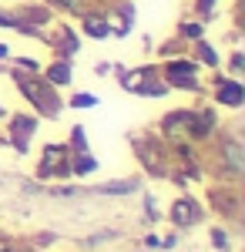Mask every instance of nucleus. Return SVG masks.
Here are the masks:
<instances>
[{
  "label": "nucleus",
  "instance_id": "nucleus-1",
  "mask_svg": "<svg viewBox=\"0 0 245 252\" xmlns=\"http://www.w3.org/2000/svg\"><path fill=\"white\" fill-rule=\"evenodd\" d=\"M20 88H24V94H27V97H34V101H37V108L44 111V115H57V111H61V101H57V97L51 94L40 81L20 78Z\"/></svg>",
  "mask_w": 245,
  "mask_h": 252
},
{
  "label": "nucleus",
  "instance_id": "nucleus-2",
  "mask_svg": "<svg viewBox=\"0 0 245 252\" xmlns=\"http://www.w3.org/2000/svg\"><path fill=\"white\" fill-rule=\"evenodd\" d=\"M242 97H245V91H242V84H239V81H222V84H218V101H222V104L239 108V104H242Z\"/></svg>",
  "mask_w": 245,
  "mask_h": 252
},
{
  "label": "nucleus",
  "instance_id": "nucleus-3",
  "mask_svg": "<svg viewBox=\"0 0 245 252\" xmlns=\"http://www.w3.org/2000/svg\"><path fill=\"white\" fill-rule=\"evenodd\" d=\"M198 205H195V202H185V198H182V202H178V205H175V209H171V219H175V222H178V225H188V222H198Z\"/></svg>",
  "mask_w": 245,
  "mask_h": 252
},
{
  "label": "nucleus",
  "instance_id": "nucleus-4",
  "mask_svg": "<svg viewBox=\"0 0 245 252\" xmlns=\"http://www.w3.org/2000/svg\"><path fill=\"white\" fill-rule=\"evenodd\" d=\"M168 74H171V81H178L182 88H195V67H191V64H171Z\"/></svg>",
  "mask_w": 245,
  "mask_h": 252
},
{
  "label": "nucleus",
  "instance_id": "nucleus-5",
  "mask_svg": "<svg viewBox=\"0 0 245 252\" xmlns=\"http://www.w3.org/2000/svg\"><path fill=\"white\" fill-rule=\"evenodd\" d=\"M84 31H88L91 37H104V34H108V24H104L101 17H88L84 20Z\"/></svg>",
  "mask_w": 245,
  "mask_h": 252
},
{
  "label": "nucleus",
  "instance_id": "nucleus-6",
  "mask_svg": "<svg viewBox=\"0 0 245 252\" xmlns=\"http://www.w3.org/2000/svg\"><path fill=\"white\" fill-rule=\"evenodd\" d=\"M31 131H34V121H31V118H17V121H14V135H17L20 148H24V135H31Z\"/></svg>",
  "mask_w": 245,
  "mask_h": 252
},
{
  "label": "nucleus",
  "instance_id": "nucleus-7",
  "mask_svg": "<svg viewBox=\"0 0 245 252\" xmlns=\"http://www.w3.org/2000/svg\"><path fill=\"white\" fill-rule=\"evenodd\" d=\"M51 81H54V84H67V81H71L67 64H54V67H51Z\"/></svg>",
  "mask_w": 245,
  "mask_h": 252
},
{
  "label": "nucleus",
  "instance_id": "nucleus-8",
  "mask_svg": "<svg viewBox=\"0 0 245 252\" xmlns=\"http://www.w3.org/2000/svg\"><path fill=\"white\" fill-rule=\"evenodd\" d=\"M134 189V182H118V185H101V189H97V192H104V195H124V192H131Z\"/></svg>",
  "mask_w": 245,
  "mask_h": 252
},
{
  "label": "nucleus",
  "instance_id": "nucleus-9",
  "mask_svg": "<svg viewBox=\"0 0 245 252\" xmlns=\"http://www.w3.org/2000/svg\"><path fill=\"white\" fill-rule=\"evenodd\" d=\"M91 104H97L94 94H77L74 97V108H91Z\"/></svg>",
  "mask_w": 245,
  "mask_h": 252
},
{
  "label": "nucleus",
  "instance_id": "nucleus-10",
  "mask_svg": "<svg viewBox=\"0 0 245 252\" xmlns=\"http://www.w3.org/2000/svg\"><path fill=\"white\" fill-rule=\"evenodd\" d=\"M74 168H77V172H94V158H84V155H81Z\"/></svg>",
  "mask_w": 245,
  "mask_h": 252
},
{
  "label": "nucleus",
  "instance_id": "nucleus-11",
  "mask_svg": "<svg viewBox=\"0 0 245 252\" xmlns=\"http://www.w3.org/2000/svg\"><path fill=\"white\" fill-rule=\"evenodd\" d=\"M212 242H215L218 249H225V232H218V229H215V232H212Z\"/></svg>",
  "mask_w": 245,
  "mask_h": 252
},
{
  "label": "nucleus",
  "instance_id": "nucleus-12",
  "mask_svg": "<svg viewBox=\"0 0 245 252\" xmlns=\"http://www.w3.org/2000/svg\"><path fill=\"white\" fill-rule=\"evenodd\" d=\"M74 145H77V148H88V141H84V131H81V128H74Z\"/></svg>",
  "mask_w": 245,
  "mask_h": 252
},
{
  "label": "nucleus",
  "instance_id": "nucleus-13",
  "mask_svg": "<svg viewBox=\"0 0 245 252\" xmlns=\"http://www.w3.org/2000/svg\"><path fill=\"white\" fill-rule=\"evenodd\" d=\"M202 58H205V61H208V64H215V54H212V51H208L205 44H202Z\"/></svg>",
  "mask_w": 245,
  "mask_h": 252
},
{
  "label": "nucleus",
  "instance_id": "nucleus-14",
  "mask_svg": "<svg viewBox=\"0 0 245 252\" xmlns=\"http://www.w3.org/2000/svg\"><path fill=\"white\" fill-rule=\"evenodd\" d=\"M54 3H61V7H74L77 0H54Z\"/></svg>",
  "mask_w": 245,
  "mask_h": 252
},
{
  "label": "nucleus",
  "instance_id": "nucleus-15",
  "mask_svg": "<svg viewBox=\"0 0 245 252\" xmlns=\"http://www.w3.org/2000/svg\"><path fill=\"white\" fill-rule=\"evenodd\" d=\"M198 3H202V7H205V10H208V7H212V0H198Z\"/></svg>",
  "mask_w": 245,
  "mask_h": 252
},
{
  "label": "nucleus",
  "instance_id": "nucleus-16",
  "mask_svg": "<svg viewBox=\"0 0 245 252\" xmlns=\"http://www.w3.org/2000/svg\"><path fill=\"white\" fill-rule=\"evenodd\" d=\"M0 115H3V111H0Z\"/></svg>",
  "mask_w": 245,
  "mask_h": 252
}]
</instances>
